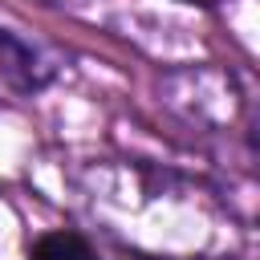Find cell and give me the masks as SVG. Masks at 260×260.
I'll return each instance as SVG.
<instances>
[{
	"label": "cell",
	"instance_id": "6da1fadb",
	"mask_svg": "<svg viewBox=\"0 0 260 260\" xmlns=\"http://www.w3.org/2000/svg\"><path fill=\"white\" fill-rule=\"evenodd\" d=\"M171 81H179L183 89L199 93L195 98H167V106L175 114H183L187 122L195 126H215V122H232L236 106H240V93H236V81L232 73L215 69V65H195V69H179V73H167Z\"/></svg>",
	"mask_w": 260,
	"mask_h": 260
},
{
	"label": "cell",
	"instance_id": "7a4b0ae2",
	"mask_svg": "<svg viewBox=\"0 0 260 260\" xmlns=\"http://www.w3.org/2000/svg\"><path fill=\"white\" fill-rule=\"evenodd\" d=\"M0 77L8 89L16 93H41L53 85L57 77V65L45 57V49H37L32 41H24L20 32L12 28H0Z\"/></svg>",
	"mask_w": 260,
	"mask_h": 260
},
{
	"label": "cell",
	"instance_id": "3957f363",
	"mask_svg": "<svg viewBox=\"0 0 260 260\" xmlns=\"http://www.w3.org/2000/svg\"><path fill=\"white\" fill-rule=\"evenodd\" d=\"M28 260H102V256H98V248H93L81 232L53 228V232H45V236L32 240Z\"/></svg>",
	"mask_w": 260,
	"mask_h": 260
},
{
	"label": "cell",
	"instance_id": "277c9868",
	"mask_svg": "<svg viewBox=\"0 0 260 260\" xmlns=\"http://www.w3.org/2000/svg\"><path fill=\"white\" fill-rule=\"evenodd\" d=\"M179 4H199V8H215V4H228V0H179Z\"/></svg>",
	"mask_w": 260,
	"mask_h": 260
}]
</instances>
